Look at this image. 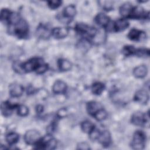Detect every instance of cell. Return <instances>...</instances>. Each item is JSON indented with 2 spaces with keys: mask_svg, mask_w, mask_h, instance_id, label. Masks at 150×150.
<instances>
[{
  "mask_svg": "<svg viewBox=\"0 0 150 150\" xmlns=\"http://www.w3.org/2000/svg\"><path fill=\"white\" fill-rule=\"evenodd\" d=\"M74 30L81 38H83L84 40L89 42L94 40L98 33L97 29L83 23H77Z\"/></svg>",
  "mask_w": 150,
  "mask_h": 150,
  "instance_id": "cell-1",
  "label": "cell"
},
{
  "mask_svg": "<svg viewBox=\"0 0 150 150\" xmlns=\"http://www.w3.org/2000/svg\"><path fill=\"white\" fill-rule=\"evenodd\" d=\"M8 32L18 38H26L29 33V26L27 22L21 18L17 23L8 26Z\"/></svg>",
  "mask_w": 150,
  "mask_h": 150,
  "instance_id": "cell-2",
  "label": "cell"
},
{
  "mask_svg": "<svg viewBox=\"0 0 150 150\" xmlns=\"http://www.w3.org/2000/svg\"><path fill=\"white\" fill-rule=\"evenodd\" d=\"M45 63L43 59L39 57H35L21 63V67L23 73H29L32 71H36L38 69Z\"/></svg>",
  "mask_w": 150,
  "mask_h": 150,
  "instance_id": "cell-3",
  "label": "cell"
},
{
  "mask_svg": "<svg viewBox=\"0 0 150 150\" xmlns=\"http://www.w3.org/2000/svg\"><path fill=\"white\" fill-rule=\"evenodd\" d=\"M57 145L56 139L51 134L47 133L45 136L41 138L38 143L35 145L38 149H53Z\"/></svg>",
  "mask_w": 150,
  "mask_h": 150,
  "instance_id": "cell-4",
  "label": "cell"
},
{
  "mask_svg": "<svg viewBox=\"0 0 150 150\" xmlns=\"http://www.w3.org/2000/svg\"><path fill=\"white\" fill-rule=\"evenodd\" d=\"M146 142V134L142 131L137 130L134 135L131 141V146L135 150H141L145 147Z\"/></svg>",
  "mask_w": 150,
  "mask_h": 150,
  "instance_id": "cell-5",
  "label": "cell"
},
{
  "mask_svg": "<svg viewBox=\"0 0 150 150\" xmlns=\"http://www.w3.org/2000/svg\"><path fill=\"white\" fill-rule=\"evenodd\" d=\"M131 121L136 126L148 127L149 124V112H147L145 114L139 111L134 112L131 116Z\"/></svg>",
  "mask_w": 150,
  "mask_h": 150,
  "instance_id": "cell-6",
  "label": "cell"
},
{
  "mask_svg": "<svg viewBox=\"0 0 150 150\" xmlns=\"http://www.w3.org/2000/svg\"><path fill=\"white\" fill-rule=\"evenodd\" d=\"M40 138V134L36 129H29L27 131L23 137L25 143L29 145H35Z\"/></svg>",
  "mask_w": 150,
  "mask_h": 150,
  "instance_id": "cell-7",
  "label": "cell"
},
{
  "mask_svg": "<svg viewBox=\"0 0 150 150\" xmlns=\"http://www.w3.org/2000/svg\"><path fill=\"white\" fill-rule=\"evenodd\" d=\"M149 14L148 12L145 11L142 6L138 5L132 8L129 18L134 19H146L149 18Z\"/></svg>",
  "mask_w": 150,
  "mask_h": 150,
  "instance_id": "cell-8",
  "label": "cell"
},
{
  "mask_svg": "<svg viewBox=\"0 0 150 150\" xmlns=\"http://www.w3.org/2000/svg\"><path fill=\"white\" fill-rule=\"evenodd\" d=\"M76 9L75 6L72 4L69 5L64 8L62 13V19H60V21L62 22L63 20H64V22L65 23H69L71 22V19L76 15Z\"/></svg>",
  "mask_w": 150,
  "mask_h": 150,
  "instance_id": "cell-9",
  "label": "cell"
},
{
  "mask_svg": "<svg viewBox=\"0 0 150 150\" xmlns=\"http://www.w3.org/2000/svg\"><path fill=\"white\" fill-rule=\"evenodd\" d=\"M52 29L47 25L40 23L37 27L36 33L38 37L41 39H46L52 36Z\"/></svg>",
  "mask_w": 150,
  "mask_h": 150,
  "instance_id": "cell-10",
  "label": "cell"
},
{
  "mask_svg": "<svg viewBox=\"0 0 150 150\" xmlns=\"http://www.w3.org/2000/svg\"><path fill=\"white\" fill-rule=\"evenodd\" d=\"M146 33L137 29H132L128 34V38L132 41H142L146 39Z\"/></svg>",
  "mask_w": 150,
  "mask_h": 150,
  "instance_id": "cell-11",
  "label": "cell"
},
{
  "mask_svg": "<svg viewBox=\"0 0 150 150\" xmlns=\"http://www.w3.org/2000/svg\"><path fill=\"white\" fill-rule=\"evenodd\" d=\"M98 142L104 147H108L111 143V137L110 132L107 130H103L100 132L97 139Z\"/></svg>",
  "mask_w": 150,
  "mask_h": 150,
  "instance_id": "cell-12",
  "label": "cell"
},
{
  "mask_svg": "<svg viewBox=\"0 0 150 150\" xmlns=\"http://www.w3.org/2000/svg\"><path fill=\"white\" fill-rule=\"evenodd\" d=\"M18 106V105L12 104L8 101L2 102L1 105V110L2 114L6 117L11 116L13 112V110L17 108Z\"/></svg>",
  "mask_w": 150,
  "mask_h": 150,
  "instance_id": "cell-13",
  "label": "cell"
},
{
  "mask_svg": "<svg viewBox=\"0 0 150 150\" xmlns=\"http://www.w3.org/2000/svg\"><path fill=\"white\" fill-rule=\"evenodd\" d=\"M134 100L137 103L146 104L149 100V94L146 90H139L135 93Z\"/></svg>",
  "mask_w": 150,
  "mask_h": 150,
  "instance_id": "cell-14",
  "label": "cell"
},
{
  "mask_svg": "<svg viewBox=\"0 0 150 150\" xmlns=\"http://www.w3.org/2000/svg\"><path fill=\"white\" fill-rule=\"evenodd\" d=\"M69 29L66 27H56L52 29V36L60 39L66 38L69 34Z\"/></svg>",
  "mask_w": 150,
  "mask_h": 150,
  "instance_id": "cell-15",
  "label": "cell"
},
{
  "mask_svg": "<svg viewBox=\"0 0 150 150\" xmlns=\"http://www.w3.org/2000/svg\"><path fill=\"white\" fill-rule=\"evenodd\" d=\"M129 26V22L125 18L118 19L113 22V32H121L126 29Z\"/></svg>",
  "mask_w": 150,
  "mask_h": 150,
  "instance_id": "cell-16",
  "label": "cell"
},
{
  "mask_svg": "<svg viewBox=\"0 0 150 150\" xmlns=\"http://www.w3.org/2000/svg\"><path fill=\"white\" fill-rule=\"evenodd\" d=\"M94 21L98 26L105 29L111 21L110 18L107 15L103 13H99L96 16Z\"/></svg>",
  "mask_w": 150,
  "mask_h": 150,
  "instance_id": "cell-17",
  "label": "cell"
},
{
  "mask_svg": "<svg viewBox=\"0 0 150 150\" xmlns=\"http://www.w3.org/2000/svg\"><path fill=\"white\" fill-rule=\"evenodd\" d=\"M24 91V88L22 86L18 84H12L9 87V93L12 97H21Z\"/></svg>",
  "mask_w": 150,
  "mask_h": 150,
  "instance_id": "cell-18",
  "label": "cell"
},
{
  "mask_svg": "<svg viewBox=\"0 0 150 150\" xmlns=\"http://www.w3.org/2000/svg\"><path fill=\"white\" fill-rule=\"evenodd\" d=\"M102 108V105L99 103L95 101H90L86 104L87 111L88 114L92 117Z\"/></svg>",
  "mask_w": 150,
  "mask_h": 150,
  "instance_id": "cell-19",
  "label": "cell"
},
{
  "mask_svg": "<svg viewBox=\"0 0 150 150\" xmlns=\"http://www.w3.org/2000/svg\"><path fill=\"white\" fill-rule=\"evenodd\" d=\"M67 90V85L66 83L61 80H56L52 87V91L55 94H63Z\"/></svg>",
  "mask_w": 150,
  "mask_h": 150,
  "instance_id": "cell-20",
  "label": "cell"
},
{
  "mask_svg": "<svg viewBox=\"0 0 150 150\" xmlns=\"http://www.w3.org/2000/svg\"><path fill=\"white\" fill-rule=\"evenodd\" d=\"M133 6L129 2H125L122 4L119 9V12L123 18H129Z\"/></svg>",
  "mask_w": 150,
  "mask_h": 150,
  "instance_id": "cell-21",
  "label": "cell"
},
{
  "mask_svg": "<svg viewBox=\"0 0 150 150\" xmlns=\"http://www.w3.org/2000/svg\"><path fill=\"white\" fill-rule=\"evenodd\" d=\"M148 73V69L145 65L142 64L136 67L133 70V75L138 79H142L146 76Z\"/></svg>",
  "mask_w": 150,
  "mask_h": 150,
  "instance_id": "cell-22",
  "label": "cell"
},
{
  "mask_svg": "<svg viewBox=\"0 0 150 150\" xmlns=\"http://www.w3.org/2000/svg\"><path fill=\"white\" fill-rule=\"evenodd\" d=\"M57 65L59 70L62 71L70 70L72 66L71 62L65 59H59L57 61Z\"/></svg>",
  "mask_w": 150,
  "mask_h": 150,
  "instance_id": "cell-23",
  "label": "cell"
},
{
  "mask_svg": "<svg viewBox=\"0 0 150 150\" xmlns=\"http://www.w3.org/2000/svg\"><path fill=\"white\" fill-rule=\"evenodd\" d=\"M104 88H105L104 84L103 83L99 82V81L94 83L92 84L91 87L92 93H93V94L96 96L100 95L103 92Z\"/></svg>",
  "mask_w": 150,
  "mask_h": 150,
  "instance_id": "cell-24",
  "label": "cell"
},
{
  "mask_svg": "<svg viewBox=\"0 0 150 150\" xmlns=\"http://www.w3.org/2000/svg\"><path fill=\"white\" fill-rule=\"evenodd\" d=\"M5 139L8 144L12 146L16 144L19 141V135L15 132H11L6 135Z\"/></svg>",
  "mask_w": 150,
  "mask_h": 150,
  "instance_id": "cell-25",
  "label": "cell"
},
{
  "mask_svg": "<svg viewBox=\"0 0 150 150\" xmlns=\"http://www.w3.org/2000/svg\"><path fill=\"white\" fill-rule=\"evenodd\" d=\"M80 126L82 131L87 134H89L96 127L95 125L89 121H83L81 123Z\"/></svg>",
  "mask_w": 150,
  "mask_h": 150,
  "instance_id": "cell-26",
  "label": "cell"
},
{
  "mask_svg": "<svg viewBox=\"0 0 150 150\" xmlns=\"http://www.w3.org/2000/svg\"><path fill=\"white\" fill-rule=\"evenodd\" d=\"M136 49L131 45H127L124 46L122 49V53L125 56L135 55Z\"/></svg>",
  "mask_w": 150,
  "mask_h": 150,
  "instance_id": "cell-27",
  "label": "cell"
},
{
  "mask_svg": "<svg viewBox=\"0 0 150 150\" xmlns=\"http://www.w3.org/2000/svg\"><path fill=\"white\" fill-rule=\"evenodd\" d=\"M12 11H11L10 10L8 9H2L1 11V21L2 22H5V23H7V22L8 21L10 16L12 13Z\"/></svg>",
  "mask_w": 150,
  "mask_h": 150,
  "instance_id": "cell-28",
  "label": "cell"
},
{
  "mask_svg": "<svg viewBox=\"0 0 150 150\" xmlns=\"http://www.w3.org/2000/svg\"><path fill=\"white\" fill-rule=\"evenodd\" d=\"M107 117V111L103 108H101L98 111H97L93 117L97 121H101L103 120H104Z\"/></svg>",
  "mask_w": 150,
  "mask_h": 150,
  "instance_id": "cell-29",
  "label": "cell"
},
{
  "mask_svg": "<svg viewBox=\"0 0 150 150\" xmlns=\"http://www.w3.org/2000/svg\"><path fill=\"white\" fill-rule=\"evenodd\" d=\"M135 55L141 57H146L149 56V50L146 48L136 49Z\"/></svg>",
  "mask_w": 150,
  "mask_h": 150,
  "instance_id": "cell-30",
  "label": "cell"
},
{
  "mask_svg": "<svg viewBox=\"0 0 150 150\" xmlns=\"http://www.w3.org/2000/svg\"><path fill=\"white\" fill-rule=\"evenodd\" d=\"M17 113L19 116L25 117L29 114V108L25 105H18Z\"/></svg>",
  "mask_w": 150,
  "mask_h": 150,
  "instance_id": "cell-31",
  "label": "cell"
},
{
  "mask_svg": "<svg viewBox=\"0 0 150 150\" xmlns=\"http://www.w3.org/2000/svg\"><path fill=\"white\" fill-rule=\"evenodd\" d=\"M48 6L52 9H55L58 8L62 4V2L59 0H53V1H48L47 2Z\"/></svg>",
  "mask_w": 150,
  "mask_h": 150,
  "instance_id": "cell-32",
  "label": "cell"
},
{
  "mask_svg": "<svg viewBox=\"0 0 150 150\" xmlns=\"http://www.w3.org/2000/svg\"><path fill=\"white\" fill-rule=\"evenodd\" d=\"M101 2L103 3V5H100L104 10L108 11L112 9V5L111 1H101Z\"/></svg>",
  "mask_w": 150,
  "mask_h": 150,
  "instance_id": "cell-33",
  "label": "cell"
},
{
  "mask_svg": "<svg viewBox=\"0 0 150 150\" xmlns=\"http://www.w3.org/2000/svg\"><path fill=\"white\" fill-rule=\"evenodd\" d=\"M13 68L16 72L18 73H23V71L21 67V63H20L19 62H15L13 64Z\"/></svg>",
  "mask_w": 150,
  "mask_h": 150,
  "instance_id": "cell-34",
  "label": "cell"
},
{
  "mask_svg": "<svg viewBox=\"0 0 150 150\" xmlns=\"http://www.w3.org/2000/svg\"><path fill=\"white\" fill-rule=\"evenodd\" d=\"M77 149H89V145L86 142H80L78 144Z\"/></svg>",
  "mask_w": 150,
  "mask_h": 150,
  "instance_id": "cell-35",
  "label": "cell"
},
{
  "mask_svg": "<svg viewBox=\"0 0 150 150\" xmlns=\"http://www.w3.org/2000/svg\"><path fill=\"white\" fill-rule=\"evenodd\" d=\"M43 111V107L42 105H38L36 107V111L38 113H41Z\"/></svg>",
  "mask_w": 150,
  "mask_h": 150,
  "instance_id": "cell-36",
  "label": "cell"
}]
</instances>
